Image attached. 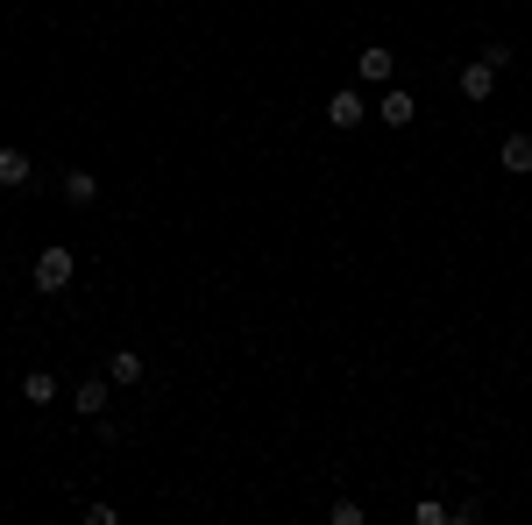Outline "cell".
Instances as JSON below:
<instances>
[{"label":"cell","mask_w":532,"mask_h":525,"mask_svg":"<svg viewBox=\"0 0 532 525\" xmlns=\"http://www.w3.org/2000/svg\"><path fill=\"white\" fill-rule=\"evenodd\" d=\"M29 277H36V291H64L71 277H79V256H71V249H43L29 263Z\"/></svg>","instance_id":"obj_1"},{"label":"cell","mask_w":532,"mask_h":525,"mask_svg":"<svg viewBox=\"0 0 532 525\" xmlns=\"http://www.w3.org/2000/svg\"><path fill=\"white\" fill-rule=\"evenodd\" d=\"M355 71H362V86H384V79H391V71H398V57H391V50H384V43H369V50H362V64H355Z\"/></svg>","instance_id":"obj_2"},{"label":"cell","mask_w":532,"mask_h":525,"mask_svg":"<svg viewBox=\"0 0 532 525\" xmlns=\"http://www.w3.org/2000/svg\"><path fill=\"white\" fill-rule=\"evenodd\" d=\"M412 114H419V100H412V93H398V86L384 93V107H376V121H384V128H412Z\"/></svg>","instance_id":"obj_3"},{"label":"cell","mask_w":532,"mask_h":525,"mask_svg":"<svg viewBox=\"0 0 532 525\" xmlns=\"http://www.w3.org/2000/svg\"><path fill=\"white\" fill-rule=\"evenodd\" d=\"M107 391H114V377H79V391H71V398H79L86 419H100V412H107Z\"/></svg>","instance_id":"obj_4"},{"label":"cell","mask_w":532,"mask_h":525,"mask_svg":"<svg viewBox=\"0 0 532 525\" xmlns=\"http://www.w3.org/2000/svg\"><path fill=\"white\" fill-rule=\"evenodd\" d=\"M327 121H334V128H362V93H355V86H341V93L327 100Z\"/></svg>","instance_id":"obj_5"},{"label":"cell","mask_w":532,"mask_h":525,"mask_svg":"<svg viewBox=\"0 0 532 525\" xmlns=\"http://www.w3.org/2000/svg\"><path fill=\"white\" fill-rule=\"evenodd\" d=\"M454 86H462V100H490L497 93V71L490 64H462V79H454Z\"/></svg>","instance_id":"obj_6"},{"label":"cell","mask_w":532,"mask_h":525,"mask_svg":"<svg viewBox=\"0 0 532 525\" xmlns=\"http://www.w3.org/2000/svg\"><path fill=\"white\" fill-rule=\"evenodd\" d=\"M107 377H114L121 391H128V384H142V355H135V348H114V355H107Z\"/></svg>","instance_id":"obj_7"},{"label":"cell","mask_w":532,"mask_h":525,"mask_svg":"<svg viewBox=\"0 0 532 525\" xmlns=\"http://www.w3.org/2000/svg\"><path fill=\"white\" fill-rule=\"evenodd\" d=\"M64 199H71V206H93V199H100V178H93V171H71V178H64Z\"/></svg>","instance_id":"obj_8"},{"label":"cell","mask_w":532,"mask_h":525,"mask_svg":"<svg viewBox=\"0 0 532 525\" xmlns=\"http://www.w3.org/2000/svg\"><path fill=\"white\" fill-rule=\"evenodd\" d=\"M504 171H532V135H504Z\"/></svg>","instance_id":"obj_9"},{"label":"cell","mask_w":532,"mask_h":525,"mask_svg":"<svg viewBox=\"0 0 532 525\" xmlns=\"http://www.w3.org/2000/svg\"><path fill=\"white\" fill-rule=\"evenodd\" d=\"M22 398H29V405H50V398H57V377H50V369H29V377H22Z\"/></svg>","instance_id":"obj_10"},{"label":"cell","mask_w":532,"mask_h":525,"mask_svg":"<svg viewBox=\"0 0 532 525\" xmlns=\"http://www.w3.org/2000/svg\"><path fill=\"white\" fill-rule=\"evenodd\" d=\"M0 185H29V157H22V149H0Z\"/></svg>","instance_id":"obj_11"}]
</instances>
